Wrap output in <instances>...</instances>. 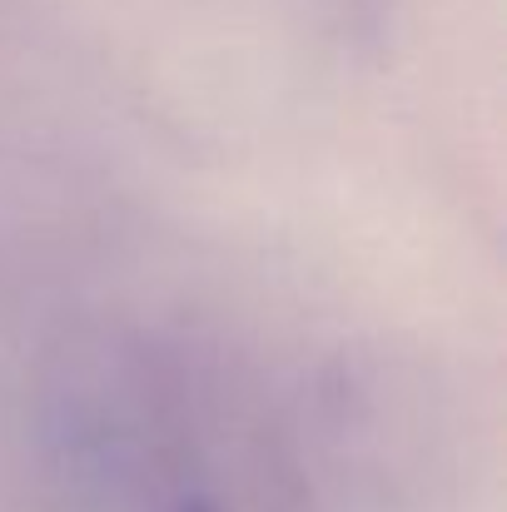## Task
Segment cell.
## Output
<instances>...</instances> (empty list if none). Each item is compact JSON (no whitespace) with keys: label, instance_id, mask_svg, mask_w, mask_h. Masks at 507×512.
I'll return each instance as SVG.
<instances>
[{"label":"cell","instance_id":"6da1fadb","mask_svg":"<svg viewBox=\"0 0 507 512\" xmlns=\"http://www.w3.org/2000/svg\"><path fill=\"white\" fill-rule=\"evenodd\" d=\"M194 512H204V508H194Z\"/></svg>","mask_w":507,"mask_h":512}]
</instances>
